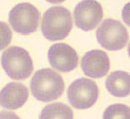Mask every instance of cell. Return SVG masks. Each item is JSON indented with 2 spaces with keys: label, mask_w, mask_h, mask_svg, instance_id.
Returning <instances> with one entry per match:
<instances>
[{
  "label": "cell",
  "mask_w": 130,
  "mask_h": 119,
  "mask_svg": "<svg viewBox=\"0 0 130 119\" xmlns=\"http://www.w3.org/2000/svg\"><path fill=\"white\" fill-rule=\"evenodd\" d=\"M1 64L9 78L15 80L28 78L34 68L30 53L18 46H11L5 50L2 54Z\"/></svg>",
  "instance_id": "cell-3"
},
{
  "label": "cell",
  "mask_w": 130,
  "mask_h": 119,
  "mask_svg": "<svg viewBox=\"0 0 130 119\" xmlns=\"http://www.w3.org/2000/svg\"><path fill=\"white\" fill-rule=\"evenodd\" d=\"M46 1H48L49 3H51V4H60V3L64 2L65 0H46Z\"/></svg>",
  "instance_id": "cell-16"
},
{
  "label": "cell",
  "mask_w": 130,
  "mask_h": 119,
  "mask_svg": "<svg viewBox=\"0 0 130 119\" xmlns=\"http://www.w3.org/2000/svg\"><path fill=\"white\" fill-rule=\"evenodd\" d=\"M103 119H130L129 107L122 103L112 104L105 110Z\"/></svg>",
  "instance_id": "cell-13"
},
{
  "label": "cell",
  "mask_w": 130,
  "mask_h": 119,
  "mask_svg": "<svg viewBox=\"0 0 130 119\" xmlns=\"http://www.w3.org/2000/svg\"><path fill=\"white\" fill-rule=\"evenodd\" d=\"M96 38L101 46L106 50L120 51L128 42V33L120 21L108 18L96 31Z\"/></svg>",
  "instance_id": "cell-4"
},
{
  "label": "cell",
  "mask_w": 130,
  "mask_h": 119,
  "mask_svg": "<svg viewBox=\"0 0 130 119\" xmlns=\"http://www.w3.org/2000/svg\"><path fill=\"white\" fill-rule=\"evenodd\" d=\"M48 58L50 65L61 72H70L75 70L79 61L75 50L64 43L51 45L48 51Z\"/></svg>",
  "instance_id": "cell-8"
},
{
  "label": "cell",
  "mask_w": 130,
  "mask_h": 119,
  "mask_svg": "<svg viewBox=\"0 0 130 119\" xmlns=\"http://www.w3.org/2000/svg\"><path fill=\"white\" fill-rule=\"evenodd\" d=\"M68 99L75 109L86 110L92 107L99 97V89L95 82L89 78H78L68 89Z\"/></svg>",
  "instance_id": "cell-5"
},
{
  "label": "cell",
  "mask_w": 130,
  "mask_h": 119,
  "mask_svg": "<svg viewBox=\"0 0 130 119\" xmlns=\"http://www.w3.org/2000/svg\"><path fill=\"white\" fill-rule=\"evenodd\" d=\"M75 25L79 29L89 31L96 28L103 18V10L99 2L95 0H83L75 8Z\"/></svg>",
  "instance_id": "cell-7"
},
{
  "label": "cell",
  "mask_w": 130,
  "mask_h": 119,
  "mask_svg": "<svg viewBox=\"0 0 130 119\" xmlns=\"http://www.w3.org/2000/svg\"><path fill=\"white\" fill-rule=\"evenodd\" d=\"M105 86L108 92L114 97H127L130 91L129 74L122 70L112 72L106 79Z\"/></svg>",
  "instance_id": "cell-11"
},
{
  "label": "cell",
  "mask_w": 130,
  "mask_h": 119,
  "mask_svg": "<svg viewBox=\"0 0 130 119\" xmlns=\"http://www.w3.org/2000/svg\"><path fill=\"white\" fill-rule=\"evenodd\" d=\"M28 97L29 91L25 85L12 82L0 91V105L8 110L19 109L26 103Z\"/></svg>",
  "instance_id": "cell-10"
},
{
  "label": "cell",
  "mask_w": 130,
  "mask_h": 119,
  "mask_svg": "<svg viewBox=\"0 0 130 119\" xmlns=\"http://www.w3.org/2000/svg\"><path fill=\"white\" fill-rule=\"evenodd\" d=\"M65 89L62 76L50 68L37 70L30 81V91L35 98L50 102L62 95Z\"/></svg>",
  "instance_id": "cell-1"
},
{
  "label": "cell",
  "mask_w": 130,
  "mask_h": 119,
  "mask_svg": "<svg viewBox=\"0 0 130 119\" xmlns=\"http://www.w3.org/2000/svg\"><path fill=\"white\" fill-rule=\"evenodd\" d=\"M74 113L68 105L62 103H54L45 106L39 119H73Z\"/></svg>",
  "instance_id": "cell-12"
},
{
  "label": "cell",
  "mask_w": 130,
  "mask_h": 119,
  "mask_svg": "<svg viewBox=\"0 0 130 119\" xmlns=\"http://www.w3.org/2000/svg\"><path fill=\"white\" fill-rule=\"evenodd\" d=\"M0 119H21L19 116L14 112L1 111L0 112Z\"/></svg>",
  "instance_id": "cell-15"
},
{
  "label": "cell",
  "mask_w": 130,
  "mask_h": 119,
  "mask_svg": "<svg viewBox=\"0 0 130 119\" xmlns=\"http://www.w3.org/2000/svg\"><path fill=\"white\" fill-rule=\"evenodd\" d=\"M73 27L71 12L62 6L50 7L42 19V32L50 41L62 40L70 34Z\"/></svg>",
  "instance_id": "cell-2"
},
{
  "label": "cell",
  "mask_w": 130,
  "mask_h": 119,
  "mask_svg": "<svg viewBox=\"0 0 130 119\" xmlns=\"http://www.w3.org/2000/svg\"><path fill=\"white\" fill-rule=\"evenodd\" d=\"M12 31L7 24L0 21V51L4 50L10 43Z\"/></svg>",
  "instance_id": "cell-14"
},
{
  "label": "cell",
  "mask_w": 130,
  "mask_h": 119,
  "mask_svg": "<svg viewBox=\"0 0 130 119\" xmlns=\"http://www.w3.org/2000/svg\"><path fill=\"white\" fill-rule=\"evenodd\" d=\"M83 73L92 78H101L108 74L110 61L108 54L101 50H92L85 53L81 63Z\"/></svg>",
  "instance_id": "cell-9"
},
{
  "label": "cell",
  "mask_w": 130,
  "mask_h": 119,
  "mask_svg": "<svg viewBox=\"0 0 130 119\" xmlns=\"http://www.w3.org/2000/svg\"><path fill=\"white\" fill-rule=\"evenodd\" d=\"M40 12L30 3H21L10 10L9 22L13 30L23 35H29L37 31Z\"/></svg>",
  "instance_id": "cell-6"
}]
</instances>
